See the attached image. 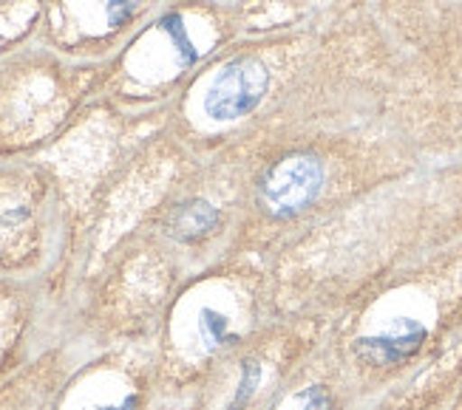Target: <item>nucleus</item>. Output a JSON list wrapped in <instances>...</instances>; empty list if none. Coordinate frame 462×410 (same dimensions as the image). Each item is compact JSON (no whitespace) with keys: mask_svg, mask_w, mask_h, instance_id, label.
<instances>
[{"mask_svg":"<svg viewBox=\"0 0 462 410\" xmlns=\"http://www.w3.org/2000/svg\"><path fill=\"white\" fill-rule=\"evenodd\" d=\"M162 29L171 34V40H173V46H176L179 57H182V63H193V59H196V49H193V43H190V37H188L185 26H182V17H179V14L165 17V20H162Z\"/></svg>","mask_w":462,"mask_h":410,"instance_id":"obj_7","label":"nucleus"},{"mask_svg":"<svg viewBox=\"0 0 462 410\" xmlns=\"http://www.w3.org/2000/svg\"><path fill=\"white\" fill-rule=\"evenodd\" d=\"M199 334H202L208 348H222L233 340L230 332V317L216 312V309H202L199 312Z\"/></svg>","mask_w":462,"mask_h":410,"instance_id":"obj_5","label":"nucleus"},{"mask_svg":"<svg viewBox=\"0 0 462 410\" xmlns=\"http://www.w3.org/2000/svg\"><path fill=\"white\" fill-rule=\"evenodd\" d=\"M267 68L255 57H238L216 74L205 94V111L216 122L247 116L267 94Z\"/></svg>","mask_w":462,"mask_h":410,"instance_id":"obj_2","label":"nucleus"},{"mask_svg":"<svg viewBox=\"0 0 462 410\" xmlns=\"http://www.w3.org/2000/svg\"><path fill=\"white\" fill-rule=\"evenodd\" d=\"M320 190H324V164L307 153L275 161L261 178V201L278 218L312 207Z\"/></svg>","mask_w":462,"mask_h":410,"instance_id":"obj_1","label":"nucleus"},{"mask_svg":"<svg viewBox=\"0 0 462 410\" xmlns=\"http://www.w3.org/2000/svg\"><path fill=\"white\" fill-rule=\"evenodd\" d=\"M218 223H222V215H218L213 204L205 198H193V201H185L182 207L173 213L171 235L193 243V241H202V238L213 235L218 230Z\"/></svg>","mask_w":462,"mask_h":410,"instance_id":"obj_4","label":"nucleus"},{"mask_svg":"<svg viewBox=\"0 0 462 410\" xmlns=\"http://www.w3.org/2000/svg\"><path fill=\"white\" fill-rule=\"evenodd\" d=\"M426 342V328L414 320H397L386 332L357 340V351L372 365H397L420 351Z\"/></svg>","mask_w":462,"mask_h":410,"instance_id":"obj_3","label":"nucleus"},{"mask_svg":"<svg viewBox=\"0 0 462 410\" xmlns=\"http://www.w3.org/2000/svg\"><path fill=\"white\" fill-rule=\"evenodd\" d=\"M258 382H261V368H258V362L247 360L245 365H241V382H238V387H236V396H233L230 407H233V410H241V407H245V405L253 399Z\"/></svg>","mask_w":462,"mask_h":410,"instance_id":"obj_6","label":"nucleus"},{"mask_svg":"<svg viewBox=\"0 0 462 410\" xmlns=\"http://www.w3.org/2000/svg\"><path fill=\"white\" fill-rule=\"evenodd\" d=\"M88 410H136V399L125 396V399H116V402H103V405H94Z\"/></svg>","mask_w":462,"mask_h":410,"instance_id":"obj_10","label":"nucleus"},{"mask_svg":"<svg viewBox=\"0 0 462 410\" xmlns=\"http://www.w3.org/2000/svg\"><path fill=\"white\" fill-rule=\"evenodd\" d=\"M300 410H332V396L324 387H310L304 394V407Z\"/></svg>","mask_w":462,"mask_h":410,"instance_id":"obj_9","label":"nucleus"},{"mask_svg":"<svg viewBox=\"0 0 462 410\" xmlns=\"http://www.w3.org/2000/svg\"><path fill=\"white\" fill-rule=\"evenodd\" d=\"M139 0H108V20L114 26L125 23V20L136 12Z\"/></svg>","mask_w":462,"mask_h":410,"instance_id":"obj_8","label":"nucleus"}]
</instances>
